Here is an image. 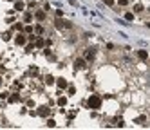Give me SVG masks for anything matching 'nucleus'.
Returning <instances> with one entry per match:
<instances>
[{
  "mask_svg": "<svg viewBox=\"0 0 150 130\" xmlns=\"http://www.w3.org/2000/svg\"><path fill=\"white\" fill-rule=\"evenodd\" d=\"M87 105H89V108H94V110H96V108H100V107H101V99H100L98 96H94V94H92V96L89 98Z\"/></svg>",
  "mask_w": 150,
  "mask_h": 130,
  "instance_id": "f257e3e1",
  "label": "nucleus"
},
{
  "mask_svg": "<svg viewBox=\"0 0 150 130\" xmlns=\"http://www.w3.org/2000/svg\"><path fill=\"white\" fill-rule=\"evenodd\" d=\"M74 67H76V69H85V67H87V61L81 60V58H78V60L74 61Z\"/></svg>",
  "mask_w": 150,
  "mask_h": 130,
  "instance_id": "f03ea898",
  "label": "nucleus"
},
{
  "mask_svg": "<svg viewBox=\"0 0 150 130\" xmlns=\"http://www.w3.org/2000/svg\"><path fill=\"white\" fill-rule=\"evenodd\" d=\"M138 56H139V60H143V61H145V60H147V58H148V52H147V51H143V49H141V51H138Z\"/></svg>",
  "mask_w": 150,
  "mask_h": 130,
  "instance_id": "7ed1b4c3",
  "label": "nucleus"
},
{
  "mask_svg": "<svg viewBox=\"0 0 150 130\" xmlns=\"http://www.w3.org/2000/svg\"><path fill=\"white\" fill-rule=\"evenodd\" d=\"M56 83H58V87H60V88H67V87H69V85H67V81H65L63 78H60Z\"/></svg>",
  "mask_w": 150,
  "mask_h": 130,
  "instance_id": "20e7f679",
  "label": "nucleus"
},
{
  "mask_svg": "<svg viewBox=\"0 0 150 130\" xmlns=\"http://www.w3.org/2000/svg\"><path fill=\"white\" fill-rule=\"evenodd\" d=\"M85 58H87V60H92V58H94V49H87Z\"/></svg>",
  "mask_w": 150,
  "mask_h": 130,
  "instance_id": "39448f33",
  "label": "nucleus"
},
{
  "mask_svg": "<svg viewBox=\"0 0 150 130\" xmlns=\"http://www.w3.org/2000/svg\"><path fill=\"white\" fill-rule=\"evenodd\" d=\"M38 114H40L42 118H45V116L49 114V108H45V107H40V110H38Z\"/></svg>",
  "mask_w": 150,
  "mask_h": 130,
  "instance_id": "423d86ee",
  "label": "nucleus"
},
{
  "mask_svg": "<svg viewBox=\"0 0 150 130\" xmlns=\"http://www.w3.org/2000/svg\"><path fill=\"white\" fill-rule=\"evenodd\" d=\"M36 20H40V22L45 20V13H43V11H38V13H36Z\"/></svg>",
  "mask_w": 150,
  "mask_h": 130,
  "instance_id": "0eeeda50",
  "label": "nucleus"
},
{
  "mask_svg": "<svg viewBox=\"0 0 150 130\" xmlns=\"http://www.w3.org/2000/svg\"><path fill=\"white\" fill-rule=\"evenodd\" d=\"M15 42H16V45H25V38H24V36H16Z\"/></svg>",
  "mask_w": 150,
  "mask_h": 130,
  "instance_id": "6e6552de",
  "label": "nucleus"
},
{
  "mask_svg": "<svg viewBox=\"0 0 150 130\" xmlns=\"http://www.w3.org/2000/svg\"><path fill=\"white\" fill-rule=\"evenodd\" d=\"M16 101H18V96H16V94L9 96V103H16Z\"/></svg>",
  "mask_w": 150,
  "mask_h": 130,
  "instance_id": "1a4fd4ad",
  "label": "nucleus"
},
{
  "mask_svg": "<svg viewBox=\"0 0 150 130\" xmlns=\"http://www.w3.org/2000/svg\"><path fill=\"white\" fill-rule=\"evenodd\" d=\"M65 103H67V98H60V99H58V105H60V107H63Z\"/></svg>",
  "mask_w": 150,
  "mask_h": 130,
  "instance_id": "9d476101",
  "label": "nucleus"
},
{
  "mask_svg": "<svg viewBox=\"0 0 150 130\" xmlns=\"http://www.w3.org/2000/svg\"><path fill=\"white\" fill-rule=\"evenodd\" d=\"M56 27H58V29H62V27H63V20H60V18H58V20H56Z\"/></svg>",
  "mask_w": 150,
  "mask_h": 130,
  "instance_id": "9b49d317",
  "label": "nucleus"
},
{
  "mask_svg": "<svg viewBox=\"0 0 150 130\" xmlns=\"http://www.w3.org/2000/svg\"><path fill=\"white\" fill-rule=\"evenodd\" d=\"M43 45H45V42H43L42 38H38L36 40V47H43Z\"/></svg>",
  "mask_w": 150,
  "mask_h": 130,
  "instance_id": "f8f14e48",
  "label": "nucleus"
},
{
  "mask_svg": "<svg viewBox=\"0 0 150 130\" xmlns=\"http://www.w3.org/2000/svg\"><path fill=\"white\" fill-rule=\"evenodd\" d=\"M125 18H127V20H134V13H127Z\"/></svg>",
  "mask_w": 150,
  "mask_h": 130,
  "instance_id": "ddd939ff",
  "label": "nucleus"
},
{
  "mask_svg": "<svg viewBox=\"0 0 150 130\" xmlns=\"http://www.w3.org/2000/svg\"><path fill=\"white\" fill-rule=\"evenodd\" d=\"M45 81L51 85V83H54V78H53V76H47V78H45Z\"/></svg>",
  "mask_w": 150,
  "mask_h": 130,
  "instance_id": "4468645a",
  "label": "nucleus"
},
{
  "mask_svg": "<svg viewBox=\"0 0 150 130\" xmlns=\"http://www.w3.org/2000/svg\"><path fill=\"white\" fill-rule=\"evenodd\" d=\"M42 33H43V27H42V25H38V27H36V35H42Z\"/></svg>",
  "mask_w": 150,
  "mask_h": 130,
  "instance_id": "2eb2a0df",
  "label": "nucleus"
},
{
  "mask_svg": "<svg viewBox=\"0 0 150 130\" xmlns=\"http://www.w3.org/2000/svg\"><path fill=\"white\" fill-rule=\"evenodd\" d=\"M15 7H16V9H24V4H22V2H16V5H15Z\"/></svg>",
  "mask_w": 150,
  "mask_h": 130,
  "instance_id": "dca6fc26",
  "label": "nucleus"
},
{
  "mask_svg": "<svg viewBox=\"0 0 150 130\" xmlns=\"http://www.w3.org/2000/svg\"><path fill=\"white\" fill-rule=\"evenodd\" d=\"M31 18H33V16H31V13H25V18H24V20H25V22H29Z\"/></svg>",
  "mask_w": 150,
  "mask_h": 130,
  "instance_id": "f3484780",
  "label": "nucleus"
},
{
  "mask_svg": "<svg viewBox=\"0 0 150 130\" xmlns=\"http://www.w3.org/2000/svg\"><path fill=\"white\" fill-rule=\"evenodd\" d=\"M145 119H147V118H145V116H141V118H138V123H141V125H143V123H145Z\"/></svg>",
  "mask_w": 150,
  "mask_h": 130,
  "instance_id": "a211bd4d",
  "label": "nucleus"
},
{
  "mask_svg": "<svg viewBox=\"0 0 150 130\" xmlns=\"http://www.w3.org/2000/svg\"><path fill=\"white\" fill-rule=\"evenodd\" d=\"M134 9H136V11H138V13H139V11H143V5H139V4H138V5H136V7H134Z\"/></svg>",
  "mask_w": 150,
  "mask_h": 130,
  "instance_id": "6ab92c4d",
  "label": "nucleus"
},
{
  "mask_svg": "<svg viewBox=\"0 0 150 130\" xmlns=\"http://www.w3.org/2000/svg\"><path fill=\"white\" fill-rule=\"evenodd\" d=\"M47 125H49V127H54L56 123H54V119H49V121H47Z\"/></svg>",
  "mask_w": 150,
  "mask_h": 130,
  "instance_id": "aec40b11",
  "label": "nucleus"
},
{
  "mask_svg": "<svg viewBox=\"0 0 150 130\" xmlns=\"http://www.w3.org/2000/svg\"><path fill=\"white\" fill-rule=\"evenodd\" d=\"M118 2H119L121 5H127V4H128V0H118Z\"/></svg>",
  "mask_w": 150,
  "mask_h": 130,
  "instance_id": "412c9836",
  "label": "nucleus"
},
{
  "mask_svg": "<svg viewBox=\"0 0 150 130\" xmlns=\"http://www.w3.org/2000/svg\"><path fill=\"white\" fill-rule=\"evenodd\" d=\"M105 4L107 5H114V0H105Z\"/></svg>",
  "mask_w": 150,
  "mask_h": 130,
  "instance_id": "4be33fe9",
  "label": "nucleus"
},
{
  "mask_svg": "<svg viewBox=\"0 0 150 130\" xmlns=\"http://www.w3.org/2000/svg\"><path fill=\"white\" fill-rule=\"evenodd\" d=\"M0 83H2V78H0Z\"/></svg>",
  "mask_w": 150,
  "mask_h": 130,
  "instance_id": "5701e85b",
  "label": "nucleus"
}]
</instances>
